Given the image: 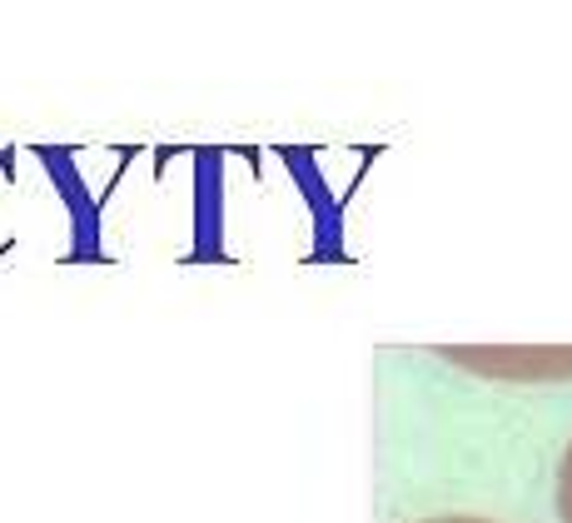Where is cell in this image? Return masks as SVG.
<instances>
[{"instance_id": "obj_1", "label": "cell", "mask_w": 572, "mask_h": 523, "mask_svg": "<svg viewBox=\"0 0 572 523\" xmlns=\"http://www.w3.org/2000/svg\"><path fill=\"white\" fill-rule=\"evenodd\" d=\"M558 519L572 523V444H568V453H562V464H558Z\"/></svg>"}, {"instance_id": "obj_2", "label": "cell", "mask_w": 572, "mask_h": 523, "mask_svg": "<svg viewBox=\"0 0 572 523\" xmlns=\"http://www.w3.org/2000/svg\"><path fill=\"white\" fill-rule=\"evenodd\" d=\"M5 185H11V155H0V195H5ZM11 250V235L0 229V254Z\"/></svg>"}, {"instance_id": "obj_3", "label": "cell", "mask_w": 572, "mask_h": 523, "mask_svg": "<svg viewBox=\"0 0 572 523\" xmlns=\"http://www.w3.org/2000/svg\"><path fill=\"white\" fill-rule=\"evenodd\" d=\"M423 523H488V519H473V513H448V519H423Z\"/></svg>"}]
</instances>
